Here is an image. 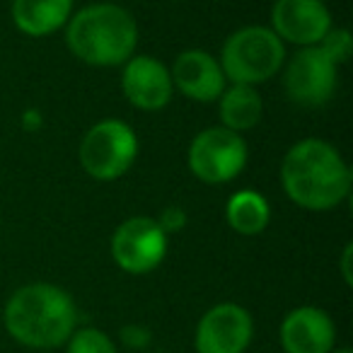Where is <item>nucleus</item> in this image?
Masks as SVG:
<instances>
[{
	"instance_id": "nucleus-1",
	"label": "nucleus",
	"mask_w": 353,
	"mask_h": 353,
	"mask_svg": "<svg viewBox=\"0 0 353 353\" xmlns=\"http://www.w3.org/2000/svg\"><path fill=\"white\" fill-rule=\"evenodd\" d=\"M353 172L336 145L322 138H303L281 160V187L295 206L324 213L351 194Z\"/></svg>"
},
{
	"instance_id": "nucleus-2",
	"label": "nucleus",
	"mask_w": 353,
	"mask_h": 353,
	"mask_svg": "<svg viewBox=\"0 0 353 353\" xmlns=\"http://www.w3.org/2000/svg\"><path fill=\"white\" fill-rule=\"evenodd\" d=\"M78 305L65 288L49 281L25 283L8 298L3 327L12 341L32 351H54L65 346L78 329Z\"/></svg>"
},
{
	"instance_id": "nucleus-3",
	"label": "nucleus",
	"mask_w": 353,
	"mask_h": 353,
	"mask_svg": "<svg viewBox=\"0 0 353 353\" xmlns=\"http://www.w3.org/2000/svg\"><path fill=\"white\" fill-rule=\"evenodd\" d=\"M63 30L70 54L94 68H119L138 49L136 17L117 3L85 6Z\"/></svg>"
},
{
	"instance_id": "nucleus-4",
	"label": "nucleus",
	"mask_w": 353,
	"mask_h": 353,
	"mask_svg": "<svg viewBox=\"0 0 353 353\" xmlns=\"http://www.w3.org/2000/svg\"><path fill=\"white\" fill-rule=\"evenodd\" d=\"M285 59V44L274 34L271 27L247 25L235 30L223 41L218 63L230 85L259 88L281 73Z\"/></svg>"
},
{
	"instance_id": "nucleus-5",
	"label": "nucleus",
	"mask_w": 353,
	"mask_h": 353,
	"mask_svg": "<svg viewBox=\"0 0 353 353\" xmlns=\"http://www.w3.org/2000/svg\"><path fill=\"white\" fill-rule=\"evenodd\" d=\"M138 136L121 119H102L85 131L78 148L80 167L97 182H117L136 165Z\"/></svg>"
},
{
	"instance_id": "nucleus-6",
	"label": "nucleus",
	"mask_w": 353,
	"mask_h": 353,
	"mask_svg": "<svg viewBox=\"0 0 353 353\" xmlns=\"http://www.w3.org/2000/svg\"><path fill=\"white\" fill-rule=\"evenodd\" d=\"M250 148L245 138L223 126H208L192 138L187 150L189 172L203 184H228L245 172Z\"/></svg>"
},
{
	"instance_id": "nucleus-7",
	"label": "nucleus",
	"mask_w": 353,
	"mask_h": 353,
	"mask_svg": "<svg viewBox=\"0 0 353 353\" xmlns=\"http://www.w3.org/2000/svg\"><path fill=\"white\" fill-rule=\"evenodd\" d=\"M167 250H170V237L150 216L126 218L117 225L109 242L114 264L128 276H145L160 269Z\"/></svg>"
},
{
	"instance_id": "nucleus-8",
	"label": "nucleus",
	"mask_w": 353,
	"mask_h": 353,
	"mask_svg": "<svg viewBox=\"0 0 353 353\" xmlns=\"http://www.w3.org/2000/svg\"><path fill=\"white\" fill-rule=\"evenodd\" d=\"M339 65L319 46L298 49L283 63V92L303 109L324 107L336 92Z\"/></svg>"
},
{
	"instance_id": "nucleus-9",
	"label": "nucleus",
	"mask_w": 353,
	"mask_h": 353,
	"mask_svg": "<svg viewBox=\"0 0 353 353\" xmlns=\"http://www.w3.org/2000/svg\"><path fill=\"white\" fill-rule=\"evenodd\" d=\"M254 339V317L237 303H218L201 314L194 329L196 353H245Z\"/></svg>"
},
{
	"instance_id": "nucleus-10",
	"label": "nucleus",
	"mask_w": 353,
	"mask_h": 353,
	"mask_svg": "<svg viewBox=\"0 0 353 353\" xmlns=\"http://www.w3.org/2000/svg\"><path fill=\"white\" fill-rule=\"evenodd\" d=\"M269 27L283 44L305 49L317 46L334 27V20L324 0H276Z\"/></svg>"
},
{
	"instance_id": "nucleus-11",
	"label": "nucleus",
	"mask_w": 353,
	"mask_h": 353,
	"mask_svg": "<svg viewBox=\"0 0 353 353\" xmlns=\"http://www.w3.org/2000/svg\"><path fill=\"white\" fill-rule=\"evenodd\" d=\"M121 92L131 107L141 112H160L174 94L170 68L155 56L133 54L121 65Z\"/></svg>"
},
{
	"instance_id": "nucleus-12",
	"label": "nucleus",
	"mask_w": 353,
	"mask_h": 353,
	"mask_svg": "<svg viewBox=\"0 0 353 353\" xmlns=\"http://www.w3.org/2000/svg\"><path fill=\"white\" fill-rule=\"evenodd\" d=\"M279 339L283 353H332L336 348V324L327 310L300 305L283 317Z\"/></svg>"
},
{
	"instance_id": "nucleus-13",
	"label": "nucleus",
	"mask_w": 353,
	"mask_h": 353,
	"mask_svg": "<svg viewBox=\"0 0 353 353\" xmlns=\"http://www.w3.org/2000/svg\"><path fill=\"white\" fill-rule=\"evenodd\" d=\"M172 85L179 94L199 104L218 102L228 80L213 54L203 49H187L176 56L170 68Z\"/></svg>"
},
{
	"instance_id": "nucleus-14",
	"label": "nucleus",
	"mask_w": 353,
	"mask_h": 353,
	"mask_svg": "<svg viewBox=\"0 0 353 353\" xmlns=\"http://www.w3.org/2000/svg\"><path fill=\"white\" fill-rule=\"evenodd\" d=\"M73 15V0H12V22L25 37L41 39L61 32Z\"/></svg>"
},
{
	"instance_id": "nucleus-15",
	"label": "nucleus",
	"mask_w": 353,
	"mask_h": 353,
	"mask_svg": "<svg viewBox=\"0 0 353 353\" xmlns=\"http://www.w3.org/2000/svg\"><path fill=\"white\" fill-rule=\"evenodd\" d=\"M218 117H221V126L228 131L245 133L252 131L264 117V102L261 94L252 85H230L223 90L218 97Z\"/></svg>"
},
{
	"instance_id": "nucleus-16",
	"label": "nucleus",
	"mask_w": 353,
	"mask_h": 353,
	"mask_svg": "<svg viewBox=\"0 0 353 353\" xmlns=\"http://www.w3.org/2000/svg\"><path fill=\"white\" fill-rule=\"evenodd\" d=\"M225 221L230 230L242 237H256L269 228L271 206L264 194L254 189H240L225 203Z\"/></svg>"
},
{
	"instance_id": "nucleus-17",
	"label": "nucleus",
	"mask_w": 353,
	"mask_h": 353,
	"mask_svg": "<svg viewBox=\"0 0 353 353\" xmlns=\"http://www.w3.org/2000/svg\"><path fill=\"white\" fill-rule=\"evenodd\" d=\"M65 353H119V346L104 329L78 327L65 341Z\"/></svg>"
},
{
	"instance_id": "nucleus-18",
	"label": "nucleus",
	"mask_w": 353,
	"mask_h": 353,
	"mask_svg": "<svg viewBox=\"0 0 353 353\" xmlns=\"http://www.w3.org/2000/svg\"><path fill=\"white\" fill-rule=\"evenodd\" d=\"M319 49L329 56L336 65L346 63L351 59V51H353V37L346 27H332V30L324 34V39L319 41Z\"/></svg>"
},
{
	"instance_id": "nucleus-19",
	"label": "nucleus",
	"mask_w": 353,
	"mask_h": 353,
	"mask_svg": "<svg viewBox=\"0 0 353 353\" xmlns=\"http://www.w3.org/2000/svg\"><path fill=\"white\" fill-rule=\"evenodd\" d=\"M119 341H121L128 351H145L152 343V332L145 324H138V322L123 324V327L119 329Z\"/></svg>"
},
{
	"instance_id": "nucleus-20",
	"label": "nucleus",
	"mask_w": 353,
	"mask_h": 353,
	"mask_svg": "<svg viewBox=\"0 0 353 353\" xmlns=\"http://www.w3.org/2000/svg\"><path fill=\"white\" fill-rule=\"evenodd\" d=\"M157 225L165 230V235H176V232H182L184 228L189 225V216L182 206H165L160 211V216L155 218Z\"/></svg>"
},
{
	"instance_id": "nucleus-21",
	"label": "nucleus",
	"mask_w": 353,
	"mask_h": 353,
	"mask_svg": "<svg viewBox=\"0 0 353 353\" xmlns=\"http://www.w3.org/2000/svg\"><path fill=\"white\" fill-rule=\"evenodd\" d=\"M351 256H353V242H346V247H343V252H341V261H339V266H341V279L346 285H353Z\"/></svg>"
},
{
	"instance_id": "nucleus-22",
	"label": "nucleus",
	"mask_w": 353,
	"mask_h": 353,
	"mask_svg": "<svg viewBox=\"0 0 353 353\" xmlns=\"http://www.w3.org/2000/svg\"><path fill=\"white\" fill-rule=\"evenodd\" d=\"M41 123H44V119L39 117V112H37V109H27V112L22 114V126H25L27 131H37Z\"/></svg>"
},
{
	"instance_id": "nucleus-23",
	"label": "nucleus",
	"mask_w": 353,
	"mask_h": 353,
	"mask_svg": "<svg viewBox=\"0 0 353 353\" xmlns=\"http://www.w3.org/2000/svg\"><path fill=\"white\" fill-rule=\"evenodd\" d=\"M332 353H353V351H351V348H348V346H336Z\"/></svg>"
}]
</instances>
